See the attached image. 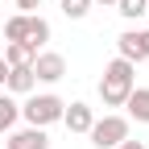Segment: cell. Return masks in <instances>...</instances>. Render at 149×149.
I'll list each match as a JSON object with an SVG mask.
<instances>
[{
	"label": "cell",
	"instance_id": "30bf717a",
	"mask_svg": "<svg viewBox=\"0 0 149 149\" xmlns=\"http://www.w3.org/2000/svg\"><path fill=\"white\" fill-rule=\"evenodd\" d=\"M124 108H128V120L149 124V87H133L128 100H124Z\"/></svg>",
	"mask_w": 149,
	"mask_h": 149
},
{
	"label": "cell",
	"instance_id": "ac0fdd59",
	"mask_svg": "<svg viewBox=\"0 0 149 149\" xmlns=\"http://www.w3.org/2000/svg\"><path fill=\"white\" fill-rule=\"evenodd\" d=\"M4 74H8V62L0 58V87H4Z\"/></svg>",
	"mask_w": 149,
	"mask_h": 149
},
{
	"label": "cell",
	"instance_id": "277c9868",
	"mask_svg": "<svg viewBox=\"0 0 149 149\" xmlns=\"http://www.w3.org/2000/svg\"><path fill=\"white\" fill-rule=\"evenodd\" d=\"M29 66H33V79H37V83H58V79H66V58L54 54V50H37Z\"/></svg>",
	"mask_w": 149,
	"mask_h": 149
},
{
	"label": "cell",
	"instance_id": "ffe728a7",
	"mask_svg": "<svg viewBox=\"0 0 149 149\" xmlns=\"http://www.w3.org/2000/svg\"><path fill=\"white\" fill-rule=\"evenodd\" d=\"M0 21H4V8H0Z\"/></svg>",
	"mask_w": 149,
	"mask_h": 149
},
{
	"label": "cell",
	"instance_id": "3957f363",
	"mask_svg": "<svg viewBox=\"0 0 149 149\" xmlns=\"http://www.w3.org/2000/svg\"><path fill=\"white\" fill-rule=\"evenodd\" d=\"M87 137L95 149H116L120 141H128V116H116V112H108L104 120H95L87 128Z\"/></svg>",
	"mask_w": 149,
	"mask_h": 149
},
{
	"label": "cell",
	"instance_id": "d6986e66",
	"mask_svg": "<svg viewBox=\"0 0 149 149\" xmlns=\"http://www.w3.org/2000/svg\"><path fill=\"white\" fill-rule=\"evenodd\" d=\"M91 4H116V0H91Z\"/></svg>",
	"mask_w": 149,
	"mask_h": 149
},
{
	"label": "cell",
	"instance_id": "8992f818",
	"mask_svg": "<svg viewBox=\"0 0 149 149\" xmlns=\"http://www.w3.org/2000/svg\"><path fill=\"white\" fill-rule=\"evenodd\" d=\"M4 149H50V137H46V128H13V133H4Z\"/></svg>",
	"mask_w": 149,
	"mask_h": 149
},
{
	"label": "cell",
	"instance_id": "5bb4252c",
	"mask_svg": "<svg viewBox=\"0 0 149 149\" xmlns=\"http://www.w3.org/2000/svg\"><path fill=\"white\" fill-rule=\"evenodd\" d=\"M58 8L66 21H83V17L91 13V0H58Z\"/></svg>",
	"mask_w": 149,
	"mask_h": 149
},
{
	"label": "cell",
	"instance_id": "e0dca14e",
	"mask_svg": "<svg viewBox=\"0 0 149 149\" xmlns=\"http://www.w3.org/2000/svg\"><path fill=\"white\" fill-rule=\"evenodd\" d=\"M116 149H145V141H120Z\"/></svg>",
	"mask_w": 149,
	"mask_h": 149
},
{
	"label": "cell",
	"instance_id": "6da1fadb",
	"mask_svg": "<svg viewBox=\"0 0 149 149\" xmlns=\"http://www.w3.org/2000/svg\"><path fill=\"white\" fill-rule=\"evenodd\" d=\"M133 87H137V66L116 54V58L104 66V79H100V100H104V108H124V100H128Z\"/></svg>",
	"mask_w": 149,
	"mask_h": 149
},
{
	"label": "cell",
	"instance_id": "2e32d148",
	"mask_svg": "<svg viewBox=\"0 0 149 149\" xmlns=\"http://www.w3.org/2000/svg\"><path fill=\"white\" fill-rule=\"evenodd\" d=\"M17 8H21V13H25V17H29V13H33V8H42V0H17Z\"/></svg>",
	"mask_w": 149,
	"mask_h": 149
},
{
	"label": "cell",
	"instance_id": "8fae6325",
	"mask_svg": "<svg viewBox=\"0 0 149 149\" xmlns=\"http://www.w3.org/2000/svg\"><path fill=\"white\" fill-rule=\"evenodd\" d=\"M21 120V104H17L8 91H0V137L4 133H13V124Z\"/></svg>",
	"mask_w": 149,
	"mask_h": 149
},
{
	"label": "cell",
	"instance_id": "9a60e30c",
	"mask_svg": "<svg viewBox=\"0 0 149 149\" xmlns=\"http://www.w3.org/2000/svg\"><path fill=\"white\" fill-rule=\"evenodd\" d=\"M116 13L124 17V21H137V17L149 13V0H116Z\"/></svg>",
	"mask_w": 149,
	"mask_h": 149
},
{
	"label": "cell",
	"instance_id": "4fadbf2b",
	"mask_svg": "<svg viewBox=\"0 0 149 149\" xmlns=\"http://www.w3.org/2000/svg\"><path fill=\"white\" fill-rule=\"evenodd\" d=\"M25 21H29L25 13H13V17H4V21H0V25H4V37H8V42H25Z\"/></svg>",
	"mask_w": 149,
	"mask_h": 149
},
{
	"label": "cell",
	"instance_id": "7a4b0ae2",
	"mask_svg": "<svg viewBox=\"0 0 149 149\" xmlns=\"http://www.w3.org/2000/svg\"><path fill=\"white\" fill-rule=\"evenodd\" d=\"M62 108H66L62 95L42 91V95H29V100L21 104V116H25V124H33V128H50V124L62 120Z\"/></svg>",
	"mask_w": 149,
	"mask_h": 149
},
{
	"label": "cell",
	"instance_id": "7c38bea8",
	"mask_svg": "<svg viewBox=\"0 0 149 149\" xmlns=\"http://www.w3.org/2000/svg\"><path fill=\"white\" fill-rule=\"evenodd\" d=\"M0 58H4L8 66H29V62H33V50H29L25 42H8V46H4V54H0Z\"/></svg>",
	"mask_w": 149,
	"mask_h": 149
},
{
	"label": "cell",
	"instance_id": "5b68a950",
	"mask_svg": "<svg viewBox=\"0 0 149 149\" xmlns=\"http://www.w3.org/2000/svg\"><path fill=\"white\" fill-rule=\"evenodd\" d=\"M116 50H120V58H128V62H149V29H124L120 37H116Z\"/></svg>",
	"mask_w": 149,
	"mask_h": 149
},
{
	"label": "cell",
	"instance_id": "9c48e42d",
	"mask_svg": "<svg viewBox=\"0 0 149 149\" xmlns=\"http://www.w3.org/2000/svg\"><path fill=\"white\" fill-rule=\"evenodd\" d=\"M46 42H50V21H46V17H37V13H29V21H25V46L37 54Z\"/></svg>",
	"mask_w": 149,
	"mask_h": 149
},
{
	"label": "cell",
	"instance_id": "ba28073f",
	"mask_svg": "<svg viewBox=\"0 0 149 149\" xmlns=\"http://www.w3.org/2000/svg\"><path fill=\"white\" fill-rule=\"evenodd\" d=\"M33 87H37L33 66H8V74H4V91L8 95H33Z\"/></svg>",
	"mask_w": 149,
	"mask_h": 149
},
{
	"label": "cell",
	"instance_id": "52a82bcc",
	"mask_svg": "<svg viewBox=\"0 0 149 149\" xmlns=\"http://www.w3.org/2000/svg\"><path fill=\"white\" fill-rule=\"evenodd\" d=\"M62 124L70 128V133H87V128L95 124V108L83 104V100H74V104H66V108H62Z\"/></svg>",
	"mask_w": 149,
	"mask_h": 149
}]
</instances>
